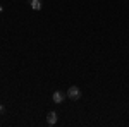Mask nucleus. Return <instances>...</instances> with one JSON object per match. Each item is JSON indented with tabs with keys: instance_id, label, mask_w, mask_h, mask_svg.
<instances>
[{
	"instance_id": "3",
	"label": "nucleus",
	"mask_w": 129,
	"mask_h": 127,
	"mask_svg": "<svg viewBox=\"0 0 129 127\" xmlns=\"http://www.w3.org/2000/svg\"><path fill=\"white\" fill-rule=\"evenodd\" d=\"M52 100H53V103H57V105H60L64 100H66V95L62 93V91H55L53 95H52Z\"/></svg>"
},
{
	"instance_id": "2",
	"label": "nucleus",
	"mask_w": 129,
	"mask_h": 127,
	"mask_svg": "<svg viewBox=\"0 0 129 127\" xmlns=\"http://www.w3.org/2000/svg\"><path fill=\"white\" fill-rule=\"evenodd\" d=\"M57 112H53V110H52V112H48V115H47V125H55V124H57Z\"/></svg>"
},
{
	"instance_id": "6",
	"label": "nucleus",
	"mask_w": 129,
	"mask_h": 127,
	"mask_svg": "<svg viewBox=\"0 0 129 127\" xmlns=\"http://www.w3.org/2000/svg\"><path fill=\"white\" fill-rule=\"evenodd\" d=\"M0 12H2V5H0Z\"/></svg>"
},
{
	"instance_id": "5",
	"label": "nucleus",
	"mask_w": 129,
	"mask_h": 127,
	"mask_svg": "<svg viewBox=\"0 0 129 127\" xmlns=\"http://www.w3.org/2000/svg\"><path fill=\"white\" fill-rule=\"evenodd\" d=\"M4 113H5V107H4V105H0V115H4Z\"/></svg>"
},
{
	"instance_id": "4",
	"label": "nucleus",
	"mask_w": 129,
	"mask_h": 127,
	"mask_svg": "<svg viewBox=\"0 0 129 127\" xmlns=\"http://www.w3.org/2000/svg\"><path fill=\"white\" fill-rule=\"evenodd\" d=\"M29 5L33 10H41V7H43V2L41 0H29Z\"/></svg>"
},
{
	"instance_id": "1",
	"label": "nucleus",
	"mask_w": 129,
	"mask_h": 127,
	"mask_svg": "<svg viewBox=\"0 0 129 127\" xmlns=\"http://www.w3.org/2000/svg\"><path fill=\"white\" fill-rule=\"evenodd\" d=\"M67 98L72 100V101H78L81 98V89L78 88V86H71V88L67 89Z\"/></svg>"
}]
</instances>
